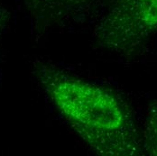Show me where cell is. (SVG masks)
Wrapping results in <instances>:
<instances>
[{
    "label": "cell",
    "mask_w": 157,
    "mask_h": 156,
    "mask_svg": "<svg viewBox=\"0 0 157 156\" xmlns=\"http://www.w3.org/2000/svg\"><path fill=\"white\" fill-rule=\"evenodd\" d=\"M35 74L63 119L95 154H144L142 132L119 94L51 64H39Z\"/></svg>",
    "instance_id": "1"
},
{
    "label": "cell",
    "mask_w": 157,
    "mask_h": 156,
    "mask_svg": "<svg viewBox=\"0 0 157 156\" xmlns=\"http://www.w3.org/2000/svg\"><path fill=\"white\" fill-rule=\"evenodd\" d=\"M157 31V0H115L98 21L94 35L101 47L129 54Z\"/></svg>",
    "instance_id": "2"
},
{
    "label": "cell",
    "mask_w": 157,
    "mask_h": 156,
    "mask_svg": "<svg viewBox=\"0 0 157 156\" xmlns=\"http://www.w3.org/2000/svg\"><path fill=\"white\" fill-rule=\"evenodd\" d=\"M142 143L144 154L157 156V100L153 101L147 108Z\"/></svg>",
    "instance_id": "4"
},
{
    "label": "cell",
    "mask_w": 157,
    "mask_h": 156,
    "mask_svg": "<svg viewBox=\"0 0 157 156\" xmlns=\"http://www.w3.org/2000/svg\"><path fill=\"white\" fill-rule=\"evenodd\" d=\"M4 20H5L4 10H3L2 6H0V31H1V27H2V25H3V23H4Z\"/></svg>",
    "instance_id": "5"
},
{
    "label": "cell",
    "mask_w": 157,
    "mask_h": 156,
    "mask_svg": "<svg viewBox=\"0 0 157 156\" xmlns=\"http://www.w3.org/2000/svg\"><path fill=\"white\" fill-rule=\"evenodd\" d=\"M103 0H24L34 19L41 24L62 25L89 16Z\"/></svg>",
    "instance_id": "3"
}]
</instances>
